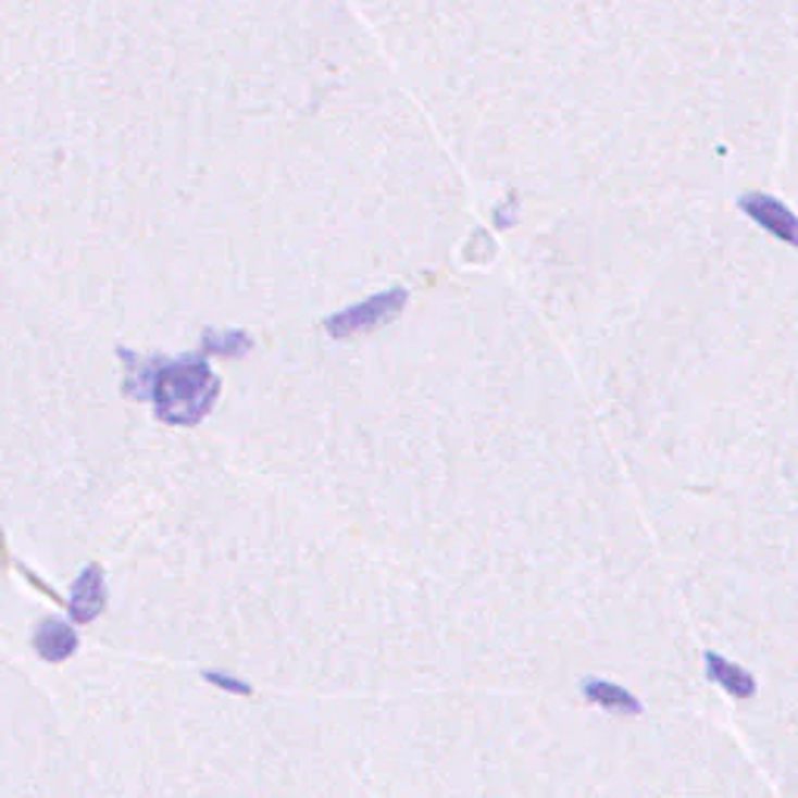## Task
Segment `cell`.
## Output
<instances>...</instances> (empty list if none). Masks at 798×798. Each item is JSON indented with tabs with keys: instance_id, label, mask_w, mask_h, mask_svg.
I'll use <instances>...</instances> for the list:
<instances>
[{
	"instance_id": "cell-11",
	"label": "cell",
	"mask_w": 798,
	"mask_h": 798,
	"mask_svg": "<svg viewBox=\"0 0 798 798\" xmlns=\"http://www.w3.org/2000/svg\"><path fill=\"white\" fill-rule=\"evenodd\" d=\"M20 571H23V577H25V581H28V584H32V587H38V589H41V593H48V596H50V599H53V602H60V606H66V599H60V596H57V593H53V589H50L48 584H45V581H41V577H38L35 571H32V568H23V564H20Z\"/></svg>"
},
{
	"instance_id": "cell-9",
	"label": "cell",
	"mask_w": 798,
	"mask_h": 798,
	"mask_svg": "<svg viewBox=\"0 0 798 798\" xmlns=\"http://www.w3.org/2000/svg\"><path fill=\"white\" fill-rule=\"evenodd\" d=\"M253 350V337L244 328H207L203 340H200V352L203 356H228V359H240Z\"/></svg>"
},
{
	"instance_id": "cell-1",
	"label": "cell",
	"mask_w": 798,
	"mask_h": 798,
	"mask_svg": "<svg viewBox=\"0 0 798 798\" xmlns=\"http://www.w3.org/2000/svg\"><path fill=\"white\" fill-rule=\"evenodd\" d=\"M219 394L222 377L212 372L203 352H194L160 362L150 387V402L153 415L169 427H197L215 409Z\"/></svg>"
},
{
	"instance_id": "cell-8",
	"label": "cell",
	"mask_w": 798,
	"mask_h": 798,
	"mask_svg": "<svg viewBox=\"0 0 798 798\" xmlns=\"http://www.w3.org/2000/svg\"><path fill=\"white\" fill-rule=\"evenodd\" d=\"M584 696H587L593 705H599V708L611 711V714H624V718H639V714H643V702L636 699L631 689H624V686H618V683L593 677V681L584 683Z\"/></svg>"
},
{
	"instance_id": "cell-6",
	"label": "cell",
	"mask_w": 798,
	"mask_h": 798,
	"mask_svg": "<svg viewBox=\"0 0 798 798\" xmlns=\"http://www.w3.org/2000/svg\"><path fill=\"white\" fill-rule=\"evenodd\" d=\"M705 674H708V681L718 683L733 699H751L758 693V683H755L749 671L739 668L730 658L718 656V652H705Z\"/></svg>"
},
{
	"instance_id": "cell-5",
	"label": "cell",
	"mask_w": 798,
	"mask_h": 798,
	"mask_svg": "<svg viewBox=\"0 0 798 798\" xmlns=\"http://www.w3.org/2000/svg\"><path fill=\"white\" fill-rule=\"evenodd\" d=\"M739 210L751 215L764 232H771L774 237H780L783 244H796V215L786 210L776 197H768V194H746L739 200Z\"/></svg>"
},
{
	"instance_id": "cell-7",
	"label": "cell",
	"mask_w": 798,
	"mask_h": 798,
	"mask_svg": "<svg viewBox=\"0 0 798 798\" xmlns=\"http://www.w3.org/2000/svg\"><path fill=\"white\" fill-rule=\"evenodd\" d=\"M119 359L125 362V381H122V394L138 402H147L150 399V387H153V377H157V369L163 362L165 356H138V352L125 350L119 347Z\"/></svg>"
},
{
	"instance_id": "cell-10",
	"label": "cell",
	"mask_w": 798,
	"mask_h": 798,
	"mask_svg": "<svg viewBox=\"0 0 798 798\" xmlns=\"http://www.w3.org/2000/svg\"><path fill=\"white\" fill-rule=\"evenodd\" d=\"M203 681L212 683V686H219V689H225V693H232V696H253V686L247 681H237L235 674H225V671H203Z\"/></svg>"
},
{
	"instance_id": "cell-4",
	"label": "cell",
	"mask_w": 798,
	"mask_h": 798,
	"mask_svg": "<svg viewBox=\"0 0 798 798\" xmlns=\"http://www.w3.org/2000/svg\"><path fill=\"white\" fill-rule=\"evenodd\" d=\"M32 646H35L41 661L63 664L78 649V631L72 621H63V618H41L35 634H32Z\"/></svg>"
},
{
	"instance_id": "cell-2",
	"label": "cell",
	"mask_w": 798,
	"mask_h": 798,
	"mask_svg": "<svg viewBox=\"0 0 798 798\" xmlns=\"http://www.w3.org/2000/svg\"><path fill=\"white\" fill-rule=\"evenodd\" d=\"M409 303V290L406 287H390L384 294L365 297L362 303L347 306L340 312H334L325 319V334L334 340H347V337H359V334H372L390 325L399 312Z\"/></svg>"
},
{
	"instance_id": "cell-3",
	"label": "cell",
	"mask_w": 798,
	"mask_h": 798,
	"mask_svg": "<svg viewBox=\"0 0 798 798\" xmlns=\"http://www.w3.org/2000/svg\"><path fill=\"white\" fill-rule=\"evenodd\" d=\"M66 609H70L75 624H91L95 618L103 614V609H107V577H103L100 564L91 562L82 568V574L72 584Z\"/></svg>"
}]
</instances>
